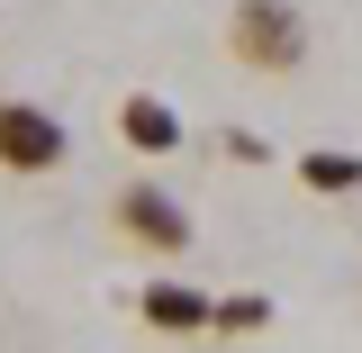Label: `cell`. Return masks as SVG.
I'll list each match as a JSON object with an SVG mask.
<instances>
[{"label": "cell", "instance_id": "1", "mask_svg": "<svg viewBox=\"0 0 362 353\" xmlns=\"http://www.w3.org/2000/svg\"><path fill=\"white\" fill-rule=\"evenodd\" d=\"M226 54H235L245 73H263V82H290V73L308 64V18H299V0H235V9H226Z\"/></svg>", "mask_w": 362, "mask_h": 353}, {"label": "cell", "instance_id": "2", "mask_svg": "<svg viewBox=\"0 0 362 353\" xmlns=\"http://www.w3.org/2000/svg\"><path fill=\"white\" fill-rule=\"evenodd\" d=\"M109 218H118V236H127L136 254H163V263L190 254V209H181L163 181H127V190L109 199Z\"/></svg>", "mask_w": 362, "mask_h": 353}, {"label": "cell", "instance_id": "3", "mask_svg": "<svg viewBox=\"0 0 362 353\" xmlns=\"http://www.w3.org/2000/svg\"><path fill=\"white\" fill-rule=\"evenodd\" d=\"M64 154H73V136H64L54 109H37V100H0V173L45 181V173H64Z\"/></svg>", "mask_w": 362, "mask_h": 353}, {"label": "cell", "instance_id": "4", "mask_svg": "<svg viewBox=\"0 0 362 353\" xmlns=\"http://www.w3.org/2000/svg\"><path fill=\"white\" fill-rule=\"evenodd\" d=\"M118 145L145 154V163L181 154V109H173V100H154V91H127V100H118Z\"/></svg>", "mask_w": 362, "mask_h": 353}, {"label": "cell", "instance_id": "5", "mask_svg": "<svg viewBox=\"0 0 362 353\" xmlns=\"http://www.w3.org/2000/svg\"><path fill=\"white\" fill-rule=\"evenodd\" d=\"M136 308H145V326L154 335H209V290H190V281H145L136 290Z\"/></svg>", "mask_w": 362, "mask_h": 353}, {"label": "cell", "instance_id": "6", "mask_svg": "<svg viewBox=\"0 0 362 353\" xmlns=\"http://www.w3.org/2000/svg\"><path fill=\"white\" fill-rule=\"evenodd\" d=\"M299 181H308V190H362V154H344V145H308V154H299Z\"/></svg>", "mask_w": 362, "mask_h": 353}, {"label": "cell", "instance_id": "7", "mask_svg": "<svg viewBox=\"0 0 362 353\" xmlns=\"http://www.w3.org/2000/svg\"><path fill=\"white\" fill-rule=\"evenodd\" d=\"M209 326H218V335H263V326H272V299H263V290H235V299L209 308Z\"/></svg>", "mask_w": 362, "mask_h": 353}, {"label": "cell", "instance_id": "8", "mask_svg": "<svg viewBox=\"0 0 362 353\" xmlns=\"http://www.w3.org/2000/svg\"><path fill=\"white\" fill-rule=\"evenodd\" d=\"M218 154H226V163H272V145H263V136H245V127H226Z\"/></svg>", "mask_w": 362, "mask_h": 353}]
</instances>
